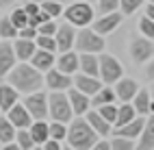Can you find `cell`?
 Masks as SVG:
<instances>
[{"instance_id":"cell-1","label":"cell","mask_w":154,"mask_h":150,"mask_svg":"<svg viewBox=\"0 0 154 150\" xmlns=\"http://www.w3.org/2000/svg\"><path fill=\"white\" fill-rule=\"evenodd\" d=\"M7 81L17 94H33L44 87V76L39 70H35L28 61L26 63H15L13 70L7 74Z\"/></svg>"},{"instance_id":"cell-2","label":"cell","mask_w":154,"mask_h":150,"mask_svg":"<svg viewBox=\"0 0 154 150\" xmlns=\"http://www.w3.org/2000/svg\"><path fill=\"white\" fill-rule=\"evenodd\" d=\"M65 142H67L69 148H74V150H89L98 142V135H96L94 128L89 126L87 120L78 117V120H74V122H69Z\"/></svg>"},{"instance_id":"cell-3","label":"cell","mask_w":154,"mask_h":150,"mask_svg":"<svg viewBox=\"0 0 154 150\" xmlns=\"http://www.w3.org/2000/svg\"><path fill=\"white\" fill-rule=\"evenodd\" d=\"M48 117H52V122H72L74 111L69 107V100L65 92H50L48 94Z\"/></svg>"},{"instance_id":"cell-4","label":"cell","mask_w":154,"mask_h":150,"mask_svg":"<svg viewBox=\"0 0 154 150\" xmlns=\"http://www.w3.org/2000/svg\"><path fill=\"white\" fill-rule=\"evenodd\" d=\"M124 76V67L113 55H100L98 57V78L102 85H113Z\"/></svg>"},{"instance_id":"cell-5","label":"cell","mask_w":154,"mask_h":150,"mask_svg":"<svg viewBox=\"0 0 154 150\" xmlns=\"http://www.w3.org/2000/svg\"><path fill=\"white\" fill-rule=\"evenodd\" d=\"M63 15H65V20L74 28L76 26L78 28H85V26H89L91 22H94V17H96L94 7H91L89 2H83V0H78V2L69 5L67 9H63Z\"/></svg>"},{"instance_id":"cell-6","label":"cell","mask_w":154,"mask_h":150,"mask_svg":"<svg viewBox=\"0 0 154 150\" xmlns=\"http://www.w3.org/2000/svg\"><path fill=\"white\" fill-rule=\"evenodd\" d=\"M74 44H76V50L78 52H91V55H96V52H102L104 50V37L98 35L96 31H91V28H80V31L76 33V39H74Z\"/></svg>"},{"instance_id":"cell-7","label":"cell","mask_w":154,"mask_h":150,"mask_svg":"<svg viewBox=\"0 0 154 150\" xmlns=\"http://www.w3.org/2000/svg\"><path fill=\"white\" fill-rule=\"evenodd\" d=\"M28 115L33 120H46L48 117V94H44L42 89L39 92H33V94H26L24 102Z\"/></svg>"},{"instance_id":"cell-8","label":"cell","mask_w":154,"mask_h":150,"mask_svg":"<svg viewBox=\"0 0 154 150\" xmlns=\"http://www.w3.org/2000/svg\"><path fill=\"white\" fill-rule=\"evenodd\" d=\"M119 22H122V13L113 11V13L102 15V17H96L94 22H91V31H96L98 35H109L119 26Z\"/></svg>"},{"instance_id":"cell-9","label":"cell","mask_w":154,"mask_h":150,"mask_svg":"<svg viewBox=\"0 0 154 150\" xmlns=\"http://www.w3.org/2000/svg\"><path fill=\"white\" fill-rule=\"evenodd\" d=\"M74 39H76V28L72 26L69 22L57 26V33H54L57 50H61V52H67V50H72V46H74Z\"/></svg>"},{"instance_id":"cell-10","label":"cell","mask_w":154,"mask_h":150,"mask_svg":"<svg viewBox=\"0 0 154 150\" xmlns=\"http://www.w3.org/2000/svg\"><path fill=\"white\" fill-rule=\"evenodd\" d=\"M72 85H74V89H78V92H83L85 96L91 98L102 87V81H100V78H94V76H87V74L76 72L74 76H72Z\"/></svg>"},{"instance_id":"cell-11","label":"cell","mask_w":154,"mask_h":150,"mask_svg":"<svg viewBox=\"0 0 154 150\" xmlns=\"http://www.w3.org/2000/svg\"><path fill=\"white\" fill-rule=\"evenodd\" d=\"M44 83H46V87H50V92H67L72 87V76L50 67L46 78H44Z\"/></svg>"},{"instance_id":"cell-12","label":"cell","mask_w":154,"mask_h":150,"mask_svg":"<svg viewBox=\"0 0 154 150\" xmlns=\"http://www.w3.org/2000/svg\"><path fill=\"white\" fill-rule=\"evenodd\" d=\"M154 52V46L148 37H137L135 42L130 44V57H132V61L135 63H143V61H148V59L152 57Z\"/></svg>"},{"instance_id":"cell-13","label":"cell","mask_w":154,"mask_h":150,"mask_svg":"<svg viewBox=\"0 0 154 150\" xmlns=\"http://www.w3.org/2000/svg\"><path fill=\"white\" fill-rule=\"evenodd\" d=\"M115 98L122 100V102H132V98H135V94L139 92V85L135 78H124L122 76L119 81L115 83Z\"/></svg>"},{"instance_id":"cell-14","label":"cell","mask_w":154,"mask_h":150,"mask_svg":"<svg viewBox=\"0 0 154 150\" xmlns=\"http://www.w3.org/2000/svg\"><path fill=\"white\" fill-rule=\"evenodd\" d=\"M67 100H69V107L74 111V115H85L91 109V98L85 96L83 92H78V89H74V87L67 89Z\"/></svg>"},{"instance_id":"cell-15","label":"cell","mask_w":154,"mask_h":150,"mask_svg":"<svg viewBox=\"0 0 154 150\" xmlns=\"http://www.w3.org/2000/svg\"><path fill=\"white\" fill-rule=\"evenodd\" d=\"M15 63H17V59H15V52H13V44L2 39L0 42V76L5 78L13 70Z\"/></svg>"},{"instance_id":"cell-16","label":"cell","mask_w":154,"mask_h":150,"mask_svg":"<svg viewBox=\"0 0 154 150\" xmlns=\"http://www.w3.org/2000/svg\"><path fill=\"white\" fill-rule=\"evenodd\" d=\"M13 52H15V59L20 63H26V61H30V57L35 55V50H37V46H35V39H20V37H15L13 39Z\"/></svg>"},{"instance_id":"cell-17","label":"cell","mask_w":154,"mask_h":150,"mask_svg":"<svg viewBox=\"0 0 154 150\" xmlns=\"http://www.w3.org/2000/svg\"><path fill=\"white\" fill-rule=\"evenodd\" d=\"M7 120L15 126V131H17V128H28L30 122H33V117L28 115V111H26L24 105H13L7 111Z\"/></svg>"},{"instance_id":"cell-18","label":"cell","mask_w":154,"mask_h":150,"mask_svg":"<svg viewBox=\"0 0 154 150\" xmlns=\"http://www.w3.org/2000/svg\"><path fill=\"white\" fill-rule=\"evenodd\" d=\"M143 126H146V120L141 117H135V120H130L128 124L124 126H117L115 131H113V135H117V137H126V139H137L143 131Z\"/></svg>"},{"instance_id":"cell-19","label":"cell","mask_w":154,"mask_h":150,"mask_svg":"<svg viewBox=\"0 0 154 150\" xmlns=\"http://www.w3.org/2000/svg\"><path fill=\"white\" fill-rule=\"evenodd\" d=\"M85 115H87L85 120L89 122V126L96 131V135H98V137H106V135L113 131V126H111V124L106 122V120H104V117H102V115L96 111V109H89V111H87Z\"/></svg>"},{"instance_id":"cell-20","label":"cell","mask_w":154,"mask_h":150,"mask_svg":"<svg viewBox=\"0 0 154 150\" xmlns=\"http://www.w3.org/2000/svg\"><path fill=\"white\" fill-rule=\"evenodd\" d=\"M28 63L33 65L35 70H39V72H48V70L54 65V52H48V50H39L37 48Z\"/></svg>"},{"instance_id":"cell-21","label":"cell","mask_w":154,"mask_h":150,"mask_svg":"<svg viewBox=\"0 0 154 150\" xmlns=\"http://www.w3.org/2000/svg\"><path fill=\"white\" fill-rule=\"evenodd\" d=\"M78 72L98 78V57L91 52H80L78 55Z\"/></svg>"},{"instance_id":"cell-22","label":"cell","mask_w":154,"mask_h":150,"mask_svg":"<svg viewBox=\"0 0 154 150\" xmlns=\"http://www.w3.org/2000/svg\"><path fill=\"white\" fill-rule=\"evenodd\" d=\"M57 70L59 72H63V74H69V76H74L78 72V52H63L59 57V63H57Z\"/></svg>"},{"instance_id":"cell-23","label":"cell","mask_w":154,"mask_h":150,"mask_svg":"<svg viewBox=\"0 0 154 150\" xmlns=\"http://www.w3.org/2000/svg\"><path fill=\"white\" fill-rule=\"evenodd\" d=\"M139 144H135V150H154V117L146 120V126L139 135Z\"/></svg>"},{"instance_id":"cell-24","label":"cell","mask_w":154,"mask_h":150,"mask_svg":"<svg viewBox=\"0 0 154 150\" xmlns=\"http://www.w3.org/2000/svg\"><path fill=\"white\" fill-rule=\"evenodd\" d=\"M17 100H20V94H17V89H13L11 85H0V111H9L13 105H17Z\"/></svg>"},{"instance_id":"cell-25","label":"cell","mask_w":154,"mask_h":150,"mask_svg":"<svg viewBox=\"0 0 154 150\" xmlns=\"http://www.w3.org/2000/svg\"><path fill=\"white\" fill-rule=\"evenodd\" d=\"M28 133L33 137L35 146H42L48 139V122H44V120H33L30 126H28Z\"/></svg>"},{"instance_id":"cell-26","label":"cell","mask_w":154,"mask_h":150,"mask_svg":"<svg viewBox=\"0 0 154 150\" xmlns=\"http://www.w3.org/2000/svg\"><path fill=\"white\" fill-rule=\"evenodd\" d=\"M137 117V111H135V107H132L130 102H122L119 107H117V117H115V124L113 126H124V124H128L130 120H135Z\"/></svg>"},{"instance_id":"cell-27","label":"cell","mask_w":154,"mask_h":150,"mask_svg":"<svg viewBox=\"0 0 154 150\" xmlns=\"http://www.w3.org/2000/svg\"><path fill=\"white\" fill-rule=\"evenodd\" d=\"M111 102H115V92H113L111 87H104L102 85L98 92L91 96V107H102V105H111Z\"/></svg>"},{"instance_id":"cell-28","label":"cell","mask_w":154,"mask_h":150,"mask_svg":"<svg viewBox=\"0 0 154 150\" xmlns=\"http://www.w3.org/2000/svg\"><path fill=\"white\" fill-rule=\"evenodd\" d=\"M132 107H135V111L139 115H148L150 113V94L146 92V89H139V92L135 94V98H132Z\"/></svg>"},{"instance_id":"cell-29","label":"cell","mask_w":154,"mask_h":150,"mask_svg":"<svg viewBox=\"0 0 154 150\" xmlns=\"http://www.w3.org/2000/svg\"><path fill=\"white\" fill-rule=\"evenodd\" d=\"M0 142H2V144L15 142V126L7 120V115L5 117L0 115Z\"/></svg>"},{"instance_id":"cell-30","label":"cell","mask_w":154,"mask_h":150,"mask_svg":"<svg viewBox=\"0 0 154 150\" xmlns=\"http://www.w3.org/2000/svg\"><path fill=\"white\" fill-rule=\"evenodd\" d=\"M65 135H67V124H63V122H52V124H48V139L63 142Z\"/></svg>"},{"instance_id":"cell-31","label":"cell","mask_w":154,"mask_h":150,"mask_svg":"<svg viewBox=\"0 0 154 150\" xmlns=\"http://www.w3.org/2000/svg\"><path fill=\"white\" fill-rule=\"evenodd\" d=\"M17 37V28L13 26V22L9 17H2L0 20V39H7V42H11V39Z\"/></svg>"},{"instance_id":"cell-32","label":"cell","mask_w":154,"mask_h":150,"mask_svg":"<svg viewBox=\"0 0 154 150\" xmlns=\"http://www.w3.org/2000/svg\"><path fill=\"white\" fill-rule=\"evenodd\" d=\"M15 144L22 150H30L35 146L33 137H30V133H28V128H17V131H15Z\"/></svg>"},{"instance_id":"cell-33","label":"cell","mask_w":154,"mask_h":150,"mask_svg":"<svg viewBox=\"0 0 154 150\" xmlns=\"http://www.w3.org/2000/svg\"><path fill=\"white\" fill-rule=\"evenodd\" d=\"M9 20L13 22V26L17 28V31H20V28H24V26H28V15H26V11H24L22 7L13 9V13L9 15Z\"/></svg>"},{"instance_id":"cell-34","label":"cell","mask_w":154,"mask_h":150,"mask_svg":"<svg viewBox=\"0 0 154 150\" xmlns=\"http://www.w3.org/2000/svg\"><path fill=\"white\" fill-rule=\"evenodd\" d=\"M39 9H42L50 20H54V17H59L63 13V5L61 2H39Z\"/></svg>"},{"instance_id":"cell-35","label":"cell","mask_w":154,"mask_h":150,"mask_svg":"<svg viewBox=\"0 0 154 150\" xmlns=\"http://www.w3.org/2000/svg\"><path fill=\"white\" fill-rule=\"evenodd\" d=\"M96 111H98L102 117H104L111 126L115 124V117H117V105H113V102H111V105H102V107L96 109Z\"/></svg>"},{"instance_id":"cell-36","label":"cell","mask_w":154,"mask_h":150,"mask_svg":"<svg viewBox=\"0 0 154 150\" xmlns=\"http://www.w3.org/2000/svg\"><path fill=\"white\" fill-rule=\"evenodd\" d=\"M111 150H135V139H126V137H113L109 142Z\"/></svg>"},{"instance_id":"cell-37","label":"cell","mask_w":154,"mask_h":150,"mask_svg":"<svg viewBox=\"0 0 154 150\" xmlns=\"http://www.w3.org/2000/svg\"><path fill=\"white\" fill-rule=\"evenodd\" d=\"M35 46L39 50H48V52H54L57 50V42H54V37H50V35H37Z\"/></svg>"},{"instance_id":"cell-38","label":"cell","mask_w":154,"mask_h":150,"mask_svg":"<svg viewBox=\"0 0 154 150\" xmlns=\"http://www.w3.org/2000/svg\"><path fill=\"white\" fill-rule=\"evenodd\" d=\"M139 31L143 37H148V39H154V22L150 17H141L139 20Z\"/></svg>"},{"instance_id":"cell-39","label":"cell","mask_w":154,"mask_h":150,"mask_svg":"<svg viewBox=\"0 0 154 150\" xmlns=\"http://www.w3.org/2000/svg\"><path fill=\"white\" fill-rule=\"evenodd\" d=\"M141 5H143V0H119V9H122V13H126V15L135 13Z\"/></svg>"},{"instance_id":"cell-40","label":"cell","mask_w":154,"mask_h":150,"mask_svg":"<svg viewBox=\"0 0 154 150\" xmlns=\"http://www.w3.org/2000/svg\"><path fill=\"white\" fill-rule=\"evenodd\" d=\"M98 9H100L102 15L113 13V11H117V9H119V0H98Z\"/></svg>"},{"instance_id":"cell-41","label":"cell","mask_w":154,"mask_h":150,"mask_svg":"<svg viewBox=\"0 0 154 150\" xmlns=\"http://www.w3.org/2000/svg\"><path fill=\"white\" fill-rule=\"evenodd\" d=\"M54 33H57V22H54V20H48V22L37 26V35H50V37H54Z\"/></svg>"},{"instance_id":"cell-42","label":"cell","mask_w":154,"mask_h":150,"mask_svg":"<svg viewBox=\"0 0 154 150\" xmlns=\"http://www.w3.org/2000/svg\"><path fill=\"white\" fill-rule=\"evenodd\" d=\"M17 37H20V39H35V37H37V28L24 26V28H20V31H17Z\"/></svg>"},{"instance_id":"cell-43","label":"cell","mask_w":154,"mask_h":150,"mask_svg":"<svg viewBox=\"0 0 154 150\" xmlns=\"http://www.w3.org/2000/svg\"><path fill=\"white\" fill-rule=\"evenodd\" d=\"M42 150H63V146H61V142H57V139H46L42 144Z\"/></svg>"},{"instance_id":"cell-44","label":"cell","mask_w":154,"mask_h":150,"mask_svg":"<svg viewBox=\"0 0 154 150\" xmlns=\"http://www.w3.org/2000/svg\"><path fill=\"white\" fill-rule=\"evenodd\" d=\"M24 11H26V15L30 17V15H37L39 13V2H35V0H30V2L26 5V7H22Z\"/></svg>"},{"instance_id":"cell-45","label":"cell","mask_w":154,"mask_h":150,"mask_svg":"<svg viewBox=\"0 0 154 150\" xmlns=\"http://www.w3.org/2000/svg\"><path fill=\"white\" fill-rule=\"evenodd\" d=\"M89 150H111V146H109V142H100V139H98Z\"/></svg>"},{"instance_id":"cell-46","label":"cell","mask_w":154,"mask_h":150,"mask_svg":"<svg viewBox=\"0 0 154 150\" xmlns=\"http://www.w3.org/2000/svg\"><path fill=\"white\" fill-rule=\"evenodd\" d=\"M146 17H150L152 22H154V5H150V2H148V7H146Z\"/></svg>"},{"instance_id":"cell-47","label":"cell","mask_w":154,"mask_h":150,"mask_svg":"<svg viewBox=\"0 0 154 150\" xmlns=\"http://www.w3.org/2000/svg\"><path fill=\"white\" fill-rule=\"evenodd\" d=\"M2 150H22L15 142H9V144H2Z\"/></svg>"},{"instance_id":"cell-48","label":"cell","mask_w":154,"mask_h":150,"mask_svg":"<svg viewBox=\"0 0 154 150\" xmlns=\"http://www.w3.org/2000/svg\"><path fill=\"white\" fill-rule=\"evenodd\" d=\"M146 74H148V78H152V81H154V61L148 65V70H146Z\"/></svg>"},{"instance_id":"cell-49","label":"cell","mask_w":154,"mask_h":150,"mask_svg":"<svg viewBox=\"0 0 154 150\" xmlns=\"http://www.w3.org/2000/svg\"><path fill=\"white\" fill-rule=\"evenodd\" d=\"M15 5V0H0V9H5V7H11Z\"/></svg>"},{"instance_id":"cell-50","label":"cell","mask_w":154,"mask_h":150,"mask_svg":"<svg viewBox=\"0 0 154 150\" xmlns=\"http://www.w3.org/2000/svg\"><path fill=\"white\" fill-rule=\"evenodd\" d=\"M150 113H152V117H154V96H150Z\"/></svg>"},{"instance_id":"cell-51","label":"cell","mask_w":154,"mask_h":150,"mask_svg":"<svg viewBox=\"0 0 154 150\" xmlns=\"http://www.w3.org/2000/svg\"><path fill=\"white\" fill-rule=\"evenodd\" d=\"M35 2H61V5H63L65 0H35Z\"/></svg>"},{"instance_id":"cell-52","label":"cell","mask_w":154,"mask_h":150,"mask_svg":"<svg viewBox=\"0 0 154 150\" xmlns=\"http://www.w3.org/2000/svg\"><path fill=\"white\" fill-rule=\"evenodd\" d=\"M30 150H42V146H33V148H30Z\"/></svg>"},{"instance_id":"cell-53","label":"cell","mask_w":154,"mask_h":150,"mask_svg":"<svg viewBox=\"0 0 154 150\" xmlns=\"http://www.w3.org/2000/svg\"><path fill=\"white\" fill-rule=\"evenodd\" d=\"M63 150H74V148H69V146H65V148H63Z\"/></svg>"},{"instance_id":"cell-54","label":"cell","mask_w":154,"mask_h":150,"mask_svg":"<svg viewBox=\"0 0 154 150\" xmlns=\"http://www.w3.org/2000/svg\"><path fill=\"white\" fill-rule=\"evenodd\" d=\"M148 2H150V5H154V0H148Z\"/></svg>"},{"instance_id":"cell-55","label":"cell","mask_w":154,"mask_h":150,"mask_svg":"<svg viewBox=\"0 0 154 150\" xmlns=\"http://www.w3.org/2000/svg\"><path fill=\"white\" fill-rule=\"evenodd\" d=\"M83 2H91V0H83Z\"/></svg>"}]
</instances>
